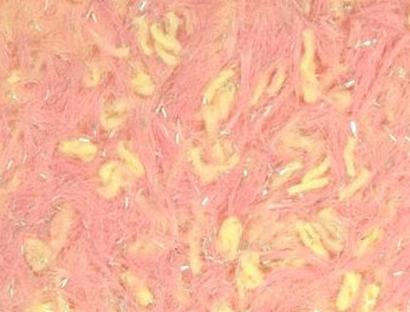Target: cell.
<instances>
[{
	"label": "cell",
	"mask_w": 410,
	"mask_h": 312,
	"mask_svg": "<svg viewBox=\"0 0 410 312\" xmlns=\"http://www.w3.org/2000/svg\"><path fill=\"white\" fill-rule=\"evenodd\" d=\"M218 312H232V311H231L230 309L227 308V306H221V308L219 309Z\"/></svg>",
	"instance_id": "8992f818"
},
{
	"label": "cell",
	"mask_w": 410,
	"mask_h": 312,
	"mask_svg": "<svg viewBox=\"0 0 410 312\" xmlns=\"http://www.w3.org/2000/svg\"><path fill=\"white\" fill-rule=\"evenodd\" d=\"M34 312H58V309L52 303H46V304L39 305Z\"/></svg>",
	"instance_id": "277c9868"
},
{
	"label": "cell",
	"mask_w": 410,
	"mask_h": 312,
	"mask_svg": "<svg viewBox=\"0 0 410 312\" xmlns=\"http://www.w3.org/2000/svg\"><path fill=\"white\" fill-rule=\"evenodd\" d=\"M226 234H227V245H228V248H232L233 247V244H234V230H233V227H228V230H226Z\"/></svg>",
	"instance_id": "5b68a950"
},
{
	"label": "cell",
	"mask_w": 410,
	"mask_h": 312,
	"mask_svg": "<svg viewBox=\"0 0 410 312\" xmlns=\"http://www.w3.org/2000/svg\"><path fill=\"white\" fill-rule=\"evenodd\" d=\"M360 278L356 273H348L344 279L340 292L337 298L336 305L338 310H346L352 305L354 300L356 299L358 288H359Z\"/></svg>",
	"instance_id": "6da1fadb"
},
{
	"label": "cell",
	"mask_w": 410,
	"mask_h": 312,
	"mask_svg": "<svg viewBox=\"0 0 410 312\" xmlns=\"http://www.w3.org/2000/svg\"><path fill=\"white\" fill-rule=\"evenodd\" d=\"M378 294H380V287L375 284L369 285L364 291V298L359 312H371L378 298Z\"/></svg>",
	"instance_id": "7a4b0ae2"
},
{
	"label": "cell",
	"mask_w": 410,
	"mask_h": 312,
	"mask_svg": "<svg viewBox=\"0 0 410 312\" xmlns=\"http://www.w3.org/2000/svg\"><path fill=\"white\" fill-rule=\"evenodd\" d=\"M244 279L248 287H256L261 282L260 273L252 262H248L244 266Z\"/></svg>",
	"instance_id": "3957f363"
}]
</instances>
